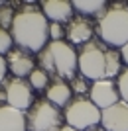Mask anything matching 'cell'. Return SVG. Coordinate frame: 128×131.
Listing matches in <instances>:
<instances>
[{
	"mask_svg": "<svg viewBox=\"0 0 128 131\" xmlns=\"http://www.w3.org/2000/svg\"><path fill=\"white\" fill-rule=\"evenodd\" d=\"M79 72L87 80H114L122 72V57L120 51L112 49L103 41H89L81 45L77 53Z\"/></svg>",
	"mask_w": 128,
	"mask_h": 131,
	"instance_id": "1",
	"label": "cell"
},
{
	"mask_svg": "<svg viewBox=\"0 0 128 131\" xmlns=\"http://www.w3.org/2000/svg\"><path fill=\"white\" fill-rule=\"evenodd\" d=\"M89 100L97 108L103 110L110 108V106L120 102V94H118V86L114 80H97L91 84L89 90Z\"/></svg>",
	"mask_w": 128,
	"mask_h": 131,
	"instance_id": "8",
	"label": "cell"
},
{
	"mask_svg": "<svg viewBox=\"0 0 128 131\" xmlns=\"http://www.w3.org/2000/svg\"><path fill=\"white\" fill-rule=\"evenodd\" d=\"M120 57H122V63L126 65V69H128V43L120 49Z\"/></svg>",
	"mask_w": 128,
	"mask_h": 131,
	"instance_id": "23",
	"label": "cell"
},
{
	"mask_svg": "<svg viewBox=\"0 0 128 131\" xmlns=\"http://www.w3.org/2000/svg\"><path fill=\"white\" fill-rule=\"evenodd\" d=\"M108 2L105 0H73V10L79 12V16H100L106 10Z\"/></svg>",
	"mask_w": 128,
	"mask_h": 131,
	"instance_id": "15",
	"label": "cell"
},
{
	"mask_svg": "<svg viewBox=\"0 0 128 131\" xmlns=\"http://www.w3.org/2000/svg\"><path fill=\"white\" fill-rule=\"evenodd\" d=\"M8 71L14 74L16 78H24V77H30L33 72V57L24 49H12L8 53Z\"/></svg>",
	"mask_w": 128,
	"mask_h": 131,
	"instance_id": "12",
	"label": "cell"
},
{
	"mask_svg": "<svg viewBox=\"0 0 128 131\" xmlns=\"http://www.w3.org/2000/svg\"><path fill=\"white\" fill-rule=\"evenodd\" d=\"M6 74H8V63H6V59L0 55V82L6 78Z\"/></svg>",
	"mask_w": 128,
	"mask_h": 131,
	"instance_id": "22",
	"label": "cell"
},
{
	"mask_svg": "<svg viewBox=\"0 0 128 131\" xmlns=\"http://www.w3.org/2000/svg\"><path fill=\"white\" fill-rule=\"evenodd\" d=\"M0 131H28L26 114L10 106H0Z\"/></svg>",
	"mask_w": 128,
	"mask_h": 131,
	"instance_id": "14",
	"label": "cell"
},
{
	"mask_svg": "<svg viewBox=\"0 0 128 131\" xmlns=\"http://www.w3.org/2000/svg\"><path fill=\"white\" fill-rule=\"evenodd\" d=\"M49 37L51 41H63V37H65L63 24H49Z\"/></svg>",
	"mask_w": 128,
	"mask_h": 131,
	"instance_id": "21",
	"label": "cell"
},
{
	"mask_svg": "<svg viewBox=\"0 0 128 131\" xmlns=\"http://www.w3.org/2000/svg\"><path fill=\"white\" fill-rule=\"evenodd\" d=\"M12 43H14V39H12L10 31L0 27V55L10 53V51H12Z\"/></svg>",
	"mask_w": 128,
	"mask_h": 131,
	"instance_id": "20",
	"label": "cell"
},
{
	"mask_svg": "<svg viewBox=\"0 0 128 131\" xmlns=\"http://www.w3.org/2000/svg\"><path fill=\"white\" fill-rule=\"evenodd\" d=\"M116 86H118L120 100L128 104V69H124V71L120 72V77L116 78Z\"/></svg>",
	"mask_w": 128,
	"mask_h": 131,
	"instance_id": "18",
	"label": "cell"
},
{
	"mask_svg": "<svg viewBox=\"0 0 128 131\" xmlns=\"http://www.w3.org/2000/svg\"><path fill=\"white\" fill-rule=\"evenodd\" d=\"M4 98H6V106H10L14 110H20V112H28L33 104L30 82L24 80V78H16V77L10 78L6 82Z\"/></svg>",
	"mask_w": 128,
	"mask_h": 131,
	"instance_id": "7",
	"label": "cell"
},
{
	"mask_svg": "<svg viewBox=\"0 0 128 131\" xmlns=\"http://www.w3.org/2000/svg\"><path fill=\"white\" fill-rule=\"evenodd\" d=\"M95 26L97 24L93 20L85 16H73L65 27V37L67 43L71 45H85L93 41V35H95Z\"/></svg>",
	"mask_w": 128,
	"mask_h": 131,
	"instance_id": "9",
	"label": "cell"
},
{
	"mask_svg": "<svg viewBox=\"0 0 128 131\" xmlns=\"http://www.w3.org/2000/svg\"><path fill=\"white\" fill-rule=\"evenodd\" d=\"M59 131H75V129H71V127H67V125H63V127H61Z\"/></svg>",
	"mask_w": 128,
	"mask_h": 131,
	"instance_id": "25",
	"label": "cell"
},
{
	"mask_svg": "<svg viewBox=\"0 0 128 131\" xmlns=\"http://www.w3.org/2000/svg\"><path fill=\"white\" fill-rule=\"evenodd\" d=\"M100 127L105 131H128V104L118 102L100 112Z\"/></svg>",
	"mask_w": 128,
	"mask_h": 131,
	"instance_id": "10",
	"label": "cell"
},
{
	"mask_svg": "<svg viewBox=\"0 0 128 131\" xmlns=\"http://www.w3.org/2000/svg\"><path fill=\"white\" fill-rule=\"evenodd\" d=\"M30 86L33 88V90H38V92H41V90H47V86H49V77H47V72L41 71V69H33V72L30 74Z\"/></svg>",
	"mask_w": 128,
	"mask_h": 131,
	"instance_id": "16",
	"label": "cell"
},
{
	"mask_svg": "<svg viewBox=\"0 0 128 131\" xmlns=\"http://www.w3.org/2000/svg\"><path fill=\"white\" fill-rule=\"evenodd\" d=\"M39 65L41 71L53 72L57 74V78L73 80L79 71L77 51L67 41H49L39 53Z\"/></svg>",
	"mask_w": 128,
	"mask_h": 131,
	"instance_id": "4",
	"label": "cell"
},
{
	"mask_svg": "<svg viewBox=\"0 0 128 131\" xmlns=\"http://www.w3.org/2000/svg\"><path fill=\"white\" fill-rule=\"evenodd\" d=\"M14 16H16V10L8 4H0V27L6 29V27H12L14 22Z\"/></svg>",
	"mask_w": 128,
	"mask_h": 131,
	"instance_id": "17",
	"label": "cell"
},
{
	"mask_svg": "<svg viewBox=\"0 0 128 131\" xmlns=\"http://www.w3.org/2000/svg\"><path fill=\"white\" fill-rule=\"evenodd\" d=\"M97 33L100 41L112 49H122L128 43V2L108 4L97 20Z\"/></svg>",
	"mask_w": 128,
	"mask_h": 131,
	"instance_id": "3",
	"label": "cell"
},
{
	"mask_svg": "<svg viewBox=\"0 0 128 131\" xmlns=\"http://www.w3.org/2000/svg\"><path fill=\"white\" fill-rule=\"evenodd\" d=\"M87 131H105L100 125H95V127H91V129H87Z\"/></svg>",
	"mask_w": 128,
	"mask_h": 131,
	"instance_id": "24",
	"label": "cell"
},
{
	"mask_svg": "<svg viewBox=\"0 0 128 131\" xmlns=\"http://www.w3.org/2000/svg\"><path fill=\"white\" fill-rule=\"evenodd\" d=\"M63 127V114L49 100H36L26 114L28 131H59Z\"/></svg>",
	"mask_w": 128,
	"mask_h": 131,
	"instance_id": "5",
	"label": "cell"
},
{
	"mask_svg": "<svg viewBox=\"0 0 128 131\" xmlns=\"http://www.w3.org/2000/svg\"><path fill=\"white\" fill-rule=\"evenodd\" d=\"M44 16L47 18V22L51 24H63V22H69L75 14L73 10V2L69 0H44L39 4Z\"/></svg>",
	"mask_w": 128,
	"mask_h": 131,
	"instance_id": "11",
	"label": "cell"
},
{
	"mask_svg": "<svg viewBox=\"0 0 128 131\" xmlns=\"http://www.w3.org/2000/svg\"><path fill=\"white\" fill-rule=\"evenodd\" d=\"M73 98V90L71 84L63 78H55V80L49 82V86L45 90V100H49L53 106L57 108H67V104L71 102Z\"/></svg>",
	"mask_w": 128,
	"mask_h": 131,
	"instance_id": "13",
	"label": "cell"
},
{
	"mask_svg": "<svg viewBox=\"0 0 128 131\" xmlns=\"http://www.w3.org/2000/svg\"><path fill=\"white\" fill-rule=\"evenodd\" d=\"M10 35L20 49L28 53H41L49 41V22L44 12L33 4H26L16 12Z\"/></svg>",
	"mask_w": 128,
	"mask_h": 131,
	"instance_id": "2",
	"label": "cell"
},
{
	"mask_svg": "<svg viewBox=\"0 0 128 131\" xmlns=\"http://www.w3.org/2000/svg\"><path fill=\"white\" fill-rule=\"evenodd\" d=\"M65 125L75 131H87L95 125H100V110L89 98L71 100L63 114Z\"/></svg>",
	"mask_w": 128,
	"mask_h": 131,
	"instance_id": "6",
	"label": "cell"
},
{
	"mask_svg": "<svg viewBox=\"0 0 128 131\" xmlns=\"http://www.w3.org/2000/svg\"><path fill=\"white\" fill-rule=\"evenodd\" d=\"M71 90H73V94H79V98H83V94L87 90H91V86L87 84V78L85 77H75L71 80Z\"/></svg>",
	"mask_w": 128,
	"mask_h": 131,
	"instance_id": "19",
	"label": "cell"
}]
</instances>
